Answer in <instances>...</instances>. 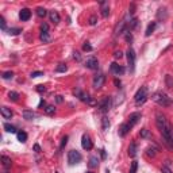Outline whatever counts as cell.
Returning a JSON list of instances; mask_svg holds the SVG:
<instances>
[{"label":"cell","instance_id":"681fc988","mask_svg":"<svg viewBox=\"0 0 173 173\" xmlns=\"http://www.w3.org/2000/svg\"><path fill=\"white\" fill-rule=\"evenodd\" d=\"M114 56H115V58H122V51H115V54H114Z\"/></svg>","mask_w":173,"mask_h":173},{"label":"cell","instance_id":"f907efd6","mask_svg":"<svg viewBox=\"0 0 173 173\" xmlns=\"http://www.w3.org/2000/svg\"><path fill=\"white\" fill-rule=\"evenodd\" d=\"M56 100H57V103H62V102H64V99H62V96H60V95H58V96H57V99H56Z\"/></svg>","mask_w":173,"mask_h":173},{"label":"cell","instance_id":"74e56055","mask_svg":"<svg viewBox=\"0 0 173 173\" xmlns=\"http://www.w3.org/2000/svg\"><path fill=\"white\" fill-rule=\"evenodd\" d=\"M138 25V20L135 19V18H133L131 20H130V29H134V27H137Z\"/></svg>","mask_w":173,"mask_h":173},{"label":"cell","instance_id":"4316f807","mask_svg":"<svg viewBox=\"0 0 173 173\" xmlns=\"http://www.w3.org/2000/svg\"><path fill=\"white\" fill-rule=\"evenodd\" d=\"M39 38H41V41H43V42H49L50 41V35H49V32L48 31H42L41 32V37H39Z\"/></svg>","mask_w":173,"mask_h":173},{"label":"cell","instance_id":"d4e9b609","mask_svg":"<svg viewBox=\"0 0 173 173\" xmlns=\"http://www.w3.org/2000/svg\"><path fill=\"white\" fill-rule=\"evenodd\" d=\"M97 165H99V158L97 157H91L89 158V168H96Z\"/></svg>","mask_w":173,"mask_h":173},{"label":"cell","instance_id":"277c9868","mask_svg":"<svg viewBox=\"0 0 173 173\" xmlns=\"http://www.w3.org/2000/svg\"><path fill=\"white\" fill-rule=\"evenodd\" d=\"M73 93L76 95L77 97H79V99L81 100V102L88 103L89 106H93V104H96V102H95V100H93L92 97H91L89 95H88V93L83 92V91H81V89H79V88H77V89H74V91H73Z\"/></svg>","mask_w":173,"mask_h":173},{"label":"cell","instance_id":"603a6c76","mask_svg":"<svg viewBox=\"0 0 173 173\" xmlns=\"http://www.w3.org/2000/svg\"><path fill=\"white\" fill-rule=\"evenodd\" d=\"M1 162H3V167L4 168H10L12 161H11L10 157H7V156H1Z\"/></svg>","mask_w":173,"mask_h":173},{"label":"cell","instance_id":"44dd1931","mask_svg":"<svg viewBox=\"0 0 173 173\" xmlns=\"http://www.w3.org/2000/svg\"><path fill=\"white\" fill-rule=\"evenodd\" d=\"M135 154H137V145L133 142V143L128 146V156H130V157H135Z\"/></svg>","mask_w":173,"mask_h":173},{"label":"cell","instance_id":"1f68e13d","mask_svg":"<svg viewBox=\"0 0 173 173\" xmlns=\"http://www.w3.org/2000/svg\"><path fill=\"white\" fill-rule=\"evenodd\" d=\"M45 112L46 114H48V115H53V114H54L56 112V108H54V106H48L45 108Z\"/></svg>","mask_w":173,"mask_h":173},{"label":"cell","instance_id":"bcb514c9","mask_svg":"<svg viewBox=\"0 0 173 173\" xmlns=\"http://www.w3.org/2000/svg\"><path fill=\"white\" fill-rule=\"evenodd\" d=\"M66 143H68V137H66V135H65V137L62 138V142H61V149L64 148V146H65V145H66Z\"/></svg>","mask_w":173,"mask_h":173},{"label":"cell","instance_id":"52a82bcc","mask_svg":"<svg viewBox=\"0 0 173 173\" xmlns=\"http://www.w3.org/2000/svg\"><path fill=\"white\" fill-rule=\"evenodd\" d=\"M104 81H106V77H104V74H102V73L96 74V76L93 77V80H92L93 88H96V89L102 88V86L104 85Z\"/></svg>","mask_w":173,"mask_h":173},{"label":"cell","instance_id":"db71d44e","mask_svg":"<svg viewBox=\"0 0 173 173\" xmlns=\"http://www.w3.org/2000/svg\"><path fill=\"white\" fill-rule=\"evenodd\" d=\"M126 39H127V41H131L133 37H131V35H126Z\"/></svg>","mask_w":173,"mask_h":173},{"label":"cell","instance_id":"f5cc1de1","mask_svg":"<svg viewBox=\"0 0 173 173\" xmlns=\"http://www.w3.org/2000/svg\"><path fill=\"white\" fill-rule=\"evenodd\" d=\"M34 150H35V151H38V153H39V151H41V148H39L38 145H34Z\"/></svg>","mask_w":173,"mask_h":173},{"label":"cell","instance_id":"3957f363","mask_svg":"<svg viewBox=\"0 0 173 173\" xmlns=\"http://www.w3.org/2000/svg\"><path fill=\"white\" fill-rule=\"evenodd\" d=\"M134 99H135V104H137V106L143 104V103L146 102V99H148V88H146V86H141V88L137 91V93H135Z\"/></svg>","mask_w":173,"mask_h":173},{"label":"cell","instance_id":"ab89813d","mask_svg":"<svg viewBox=\"0 0 173 173\" xmlns=\"http://www.w3.org/2000/svg\"><path fill=\"white\" fill-rule=\"evenodd\" d=\"M39 76H43V72H32L31 73V77L35 79V77H39Z\"/></svg>","mask_w":173,"mask_h":173},{"label":"cell","instance_id":"7402d4cb","mask_svg":"<svg viewBox=\"0 0 173 173\" xmlns=\"http://www.w3.org/2000/svg\"><path fill=\"white\" fill-rule=\"evenodd\" d=\"M23 118L27 119V120H31V119L35 118V114L32 111H29V110H26V111H23Z\"/></svg>","mask_w":173,"mask_h":173},{"label":"cell","instance_id":"9f6ffc18","mask_svg":"<svg viewBox=\"0 0 173 173\" xmlns=\"http://www.w3.org/2000/svg\"><path fill=\"white\" fill-rule=\"evenodd\" d=\"M115 85H118V86H120V81H119V80H115Z\"/></svg>","mask_w":173,"mask_h":173},{"label":"cell","instance_id":"816d5d0a","mask_svg":"<svg viewBox=\"0 0 173 173\" xmlns=\"http://www.w3.org/2000/svg\"><path fill=\"white\" fill-rule=\"evenodd\" d=\"M134 8H135V6H134V4H131V6H130V14H134L135 12Z\"/></svg>","mask_w":173,"mask_h":173},{"label":"cell","instance_id":"d590c367","mask_svg":"<svg viewBox=\"0 0 173 173\" xmlns=\"http://www.w3.org/2000/svg\"><path fill=\"white\" fill-rule=\"evenodd\" d=\"M1 77H3V79H6V80H8V79H12V77H14V73H12V72H4V73L1 74Z\"/></svg>","mask_w":173,"mask_h":173},{"label":"cell","instance_id":"7a4b0ae2","mask_svg":"<svg viewBox=\"0 0 173 173\" xmlns=\"http://www.w3.org/2000/svg\"><path fill=\"white\" fill-rule=\"evenodd\" d=\"M161 134H162L164 143L167 145L169 149H173V127L169 125V123H168L167 127L161 131Z\"/></svg>","mask_w":173,"mask_h":173},{"label":"cell","instance_id":"83f0119b","mask_svg":"<svg viewBox=\"0 0 173 173\" xmlns=\"http://www.w3.org/2000/svg\"><path fill=\"white\" fill-rule=\"evenodd\" d=\"M146 154H148L149 157H156V154H157V149L156 148H148Z\"/></svg>","mask_w":173,"mask_h":173},{"label":"cell","instance_id":"5b68a950","mask_svg":"<svg viewBox=\"0 0 173 173\" xmlns=\"http://www.w3.org/2000/svg\"><path fill=\"white\" fill-rule=\"evenodd\" d=\"M81 154L79 153L77 150H71L69 151V154H68V162L71 164V165H76V164H79L81 161Z\"/></svg>","mask_w":173,"mask_h":173},{"label":"cell","instance_id":"f35d334b","mask_svg":"<svg viewBox=\"0 0 173 173\" xmlns=\"http://www.w3.org/2000/svg\"><path fill=\"white\" fill-rule=\"evenodd\" d=\"M0 27H1V30H6V20L3 16H0Z\"/></svg>","mask_w":173,"mask_h":173},{"label":"cell","instance_id":"8fae6325","mask_svg":"<svg viewBox=\"0 0 173 173\" xmlns=\"http://www.w3.org/2000/svg\"><path fill=\"white\" fill-rule=\"evenodd\" d=\"M111 72L118 74V76H120V74L125 73V68H123L122 65H118L116 62H112L111 64Z\"/></svg>","mask_w":173,"mask_h":173},{"label":"cell","instance_id":"e575fe53","mask_svg":"<svg viewBox=\"0 0 173 173\" xmlns=\"http://www.w3.org/2000/svg\"><path fill=\"white\" fill-rule=\"evenodd\" d=\"M68 71V66L64 64H60L57 68H56V72H66Z\"/></svg>","mask_w":173,"mask_h":173},{"label":"cell","instance_id":"7dc6e473","mask_svg":"<svg viewBox=\"0 0 173 173\" xmlns=\"http://www.w3.org/2000/svg\"><path fill=\"white\" fill-rule=\"evenodd\" d=\"M37 91H38V92H45L46 88L43 85H38V86H37Z\"/></svg>","mask_w":173,"mask_h":173},{"label":"cell","instance_id":"ffe728a7","mask_svg":"<svg viewBox=\"0 0 173 173\" xmlns=\"http://www.w3.org/2000/svg\"><path fill=\"white\" fill-rule=\"evenodd\" d=\"M156 26H157V23H156V22H151L150 25L148 26V29H146V32H145V35H146V37H150V35H151V32H153L154 29H156Z\"/></svg>","mask_w":173,"mask_h":173},{"label":"cell","instance_id":"b9f144b4","mask_svg":"<svg viewBox=\"0 0 173 173\" xmlns=\"http://www.w3.org/2000/svg\"><path fill=\"white\" fill-rule=\"evenodd\" d=\"M148 135H149V131H148V130H146V128H142V130H141V137H148Z\"/></svg>","mask_w":173,"mask_h":173},{"label":"cell","instance_id":"e0dca14e","mask_svg":"<svg viewBox=\"0 0 173 173\" xmlns=\"http://www.w3.org/2000/svg\"><path fill=\"white\" fill-rule=\"evenodd\" d=\"M49 15H50V20L54 23V25H58V23H60L61 18H60V15H58L57 11H50V14H49Z\"/></svg>","mask_w":173,"mask_h":173},{"label":"cell","instance_id":"9a60e30c","mask_svg":"<svg viewBox=\"0 0 173 173\" xmlns=\"http://www.w3.org/2000/svg\"><path fill=\"white\" fill-rule=\"evenodd\" d=\"M0 112H1V115H3L4 119H11L12 118V111H11V108H8V107H1V110H0Z\"/></svg>","mask_w":173,"mask_h":173},{"label":"cell","instance_id":"484cf974","mask_svg":"<svg viewBox=\"0 0 173 173\" xmlns=\"http://www.w3.org/2000/svg\"><path fill=\"white\" fill-rule=\"evenodd\" d=\"M4 128H6V131H8V133H12V134H18L16 128L14 127L12 125H10V123H6V125H4Z\"/></svg>","mask_w":173,"mask_h":173},{"label":"cell","instance_id":"4dcf8cb0","mask_svg":"<svg viewBox=\"0 0 173 173\" xmlns=\"http://www.w3.org/2000/svg\"><path fill=\"white\" fill-rule=\"evenodd\" d=\"M8 97H10V100H12V102H16L18 97H19V95H18L16 92H14V91H11V92L8 93Z\"/></svg>","mask_w":173,"mask_h":173},{"label":"cell","instance_id":"5bb4252c","mask_svg":"<svg viewBox=\"0 0 173 173\" xmlns=\"http://www.w3.org/2000/svg\"><path fill=\"white\" fill-rule=\"evenodd\" d=\"M139 119H141V114H139V112H134V114H131V115H130V120H128L127 123L130 125V127H133V126H134L135 123L139 120Z\"/></svg>","mask_w":173,"mask_h":173},{"label":"cell","instance_id":"60d3db41","mask_svg":"<svg viewBox=\"0 0 173 173\" xmlns=\"http://www.w3.org/2000/svg\"><path fill=\"white\" fill-rule=\"evenodd\" d=\"M83 49H84V50H85V51H91V50H92V46H91L89 43H88V42H86L85 45L83 46Z\"/></svg>","mask_w":173,"mask_h":173},{"label":"cell","instance_id":"ba28073f","mask_svg":"<svg viewBox=\"0 0 173 173\" xmlns=\"http://www.w3.org/2000/svg\"><path fill=\"white\" fill-rule=\"evenodd\" d=\"M127 61H128V66H130V71H134V66H135V51L134 49H128L127 50Z\"/></svg>","mask_w":173,"mask_h":173},{"label":"cell","instance_id":"cb8c5ba5","mask_svg":"<svg viewBox=\"0 0 173 173\" xmlns=\"http://www.w3.org/2000/svg\"><path fill=\"white\" fill-rule=\"evenodd\" d=\"M16 137H18V141L19 142H26L27 141V134H26L25 131H18Z\"/></svg>","mask_w":173,"mask_h":173},{"label":"cell","instance_id":"836d02e7","mask_svg":"<svg viewBox=\"0 0 173 173\" xmlns=\"http://www.w3.org/2000/svg\"><path fill=\"white\" fill-rule=\"evenodd\" d=\"M20 32H22L20 29H10L8 30V34H10V35H18V34H20Z\"/></svg>","mask_w":173,"mask_h":173},{"label":"cell","instance_id":"6da1fadb","mask_svg":"<svg viewBox=\"0 0 173 173\" xmlns=\"http://www.w3.org/2000/svg\"><path fill=\"white\" fill-rule=\"evenodd\" d=\"M151 100L156 102L157 104H160V106H162V107H169L170 104H172L170 97L164 92H156L153 96H151Z\"/></svg>","mask_w":173,"mask_h":173},{"label":"cell","instance_id":"f1b7e54d","mask_svg":"<svg viewBox=\"0 0 173 173\" xmlns=\"http://www.w3.org/2000/svg\"><path fill=\"white\" fill-rule=\"evenodd\" d=\"M102 123H103V130H107L110 127V120L107 119V116H103L102 118Z\"/></svg>","mask_w":173,"mask_h":173},{"label":"cell","instance_id":"ac0fdd59","mask_svg":"<svg viewBox=\"0 0 173 173\" xmlns=\"http://www.w3.org/2000/svg\"><path fill=\"white\" fill-rule=\"evenodd\" d=\"M157 18L160 20H165L168 18V12H167V8H158V11H157Z\"/></svg>","mask_w":173,"mask_h":173},{"label":"cell","instance_id":"6f0895ef","mask_svg":"<svg viewBox=\"0 0 173 173\" xmlns=\"http://www.w3.org/2000/svg\"><path fill=\"white\" fill-rule=\"evenodd\" d=\"M86 173H92V172H86Z\"/></svg>","mask_w":173,"mask_h":173},{"label":"cell","instance_id":"d6a6232c","mask_svg":"<svg viewBox=\"0 0 173 173\" xmlns=\"http://www.w3.org/2000/svg\"><path fill=\"white\" fill-rule=\"evenodd\" d=\"M137 169H138V162L137 161H133L131 168H130V173H137Z\"/></svg>","mask_w":173,"mask_h":173},{"label":"cell","instance_id":"4fadbf2b","mask_svg":"<svg viewBox=\"0 0 173 173\" xmlns=\"http://www.w3.org/2000/svg\"><path fill=\"white\" fill-rule=\"evenodd\" d=\"M19 18H20V20H23V22L29 20L30 18H31V11H30L29 8H23V10H20Z\"/></svg>","mask_w":173,"mask_h":173},{"label":"cell","instance_id":"f546056e","mask_svg":"<svg viewBox=\"0 0 173 173\" xmlns=\"http://www.w3.org/2000/svg\"><path fill=\"white\" fill-rule=\"evenodd\" d=\"M37 15H38L39 18H45V16H46V10H45V8H42V7L37 8Z\"/></svg>","mask_w":173,"mask_h":173},{"label":"cell","instance_id":"7c38bea8","mask_svg":"<svg viewBox=\"0 0 173 173\" xmlns=\"http://www.w3.org/2000/svg\"><path fill=\"white\" fill-rule=\"evenodd\" d=\"M85 66L88 68V69H97V66H99V62H97V60L95 57H91V58H88V60H86Z\"/></svg>","mask_w":173,"mask_h":173},{"label":"cell","instance_id":"d6986e66","mask_svg":"<svg viewBox=\"0 0 173 173\" xmlns=\"http://www.w3.org/2000/svg\"><path fill=\"white\" fill-rule=\"evenodd\" d=\"M100 6H102V15L104 16V18H107L110 14V7H108V3L107 1H102L100 3Z\"/></svg>","mask_w":173,"mask_h":173},{"label":"cell","instance_id":"2e32d148","mask_svg":"<svg viewBox=\"0 0 173 173\" xmlns=\"http://www.w3.org/2000/svg\"><path fill=\"white\" fill-rule=\"evenodd\" d=\"M130 125L128 123H123V125H120V127H119V135L120 137H126V134H127L128 131H130Z\"/></svg>","mask_w":173,"mask_h":173},{"label":"cell","instance_id":"8d00e7d4","mask_svg":"<svg viewBox=\"0 0 173 173\" xmlns=\"http://www.w3.org/2000/svg\"><path fill=\"white\" fill-rule=\"evenodd\" d=\"M167 85H168V88H172L173 86V80H172V77L168 74L167 76Z\"/></svg>","mask_w":173,"mask_h":173},{"label":"cell","instance_id":"ee69618b","mask_svg":"<svg viewBox=\"0 0 173 173\" xmlns=\"http://www.w3.org/2000/svg\"><path fill=\"white\" fill-rule=\"evenodd\" d=\"M161 172H162V173H172V170H170L168 167H162V168H161Z\"/></svg>","mask_w":173,"mask_h":173},{"label":"cell","instance_id":"30bf717a","mask_svg":"<svg viewBox=\"0 0 173 173\" xmlns=\"http://www.w3.org/2000/svg\"><path fill=\"white\" fill-rule=\"evenodd\" d=\"M81 146H83L84 150H91L92 149V141H91L89 135L84 134L83 138H81Z\"/></svg>","mask_w":173,"mask_h":173},{"label":"cell","instance_id":"f6af8a7d","mask_svg":"<svg viewBox=\"0 0 173 173\" xmlns=\"http://www.w3.org/2000/svg\"><path fill=\"white\" fill-rule=\"evenodd\" d=\"M41 30H42V31H48V30H49V26L48 25H46V23H42V25H41Z\"/></svg>","mask_w":173,"mask_h":173},{"label":"cell","instance_id":"7bdbcfd3","mask_svg":"<svg viewBox=\"0 0 173 173\" xmlns=\"http://www.w3.org/2000/svg\"><path fill=\"white\" fill-rule=\"evenodd\" d=\"M96 22H97V19H96V16H91V18H89V23H91V25H96Z\"/></svg>","mask_w":173,"mask_h":173},{"label":"cell","instance_id":"9c48e42d","mask_svg":"<svg viewBox=\"0 0 173 173\" xmlns=\"http://www.w3.org/2000/svg\"><path fill=\"white\" fill-rule=\"evenodd\" d=\"M110 107H111V97H108V96H106L99 103V108L102 112H107L110 110Z\"/></svg>","mask_w":173,"mask_h":173},{"label":"cell","instance_id":"11a10c76","mask_svg":"<svg viewBox=\"0 0 173 173\" xmlns=\"http://www.w3.org/2000/svg\"><path fill=\"white\" fill-rule=\"evenodd\" d=\"M100 151H102V156H103V158H106V151H104V150H100Z\"/></svg>","mask_w":173,"mask_h":173},{"label":"cell","instance_id":"c3c4849f","mask_svg":"<svg viewBox=\"0 0 173 173\" xmlns=\"http://www.w3.org/2000/svg\"><path fill=\"white\" fill-rule=\"evenodd\" d=\"M73 57H74V60H77V61H80V60H81V57H80V54H79V53H77V51H74V53H73Z\"/></svg>","mask_w":173,"mask_h":173},{"label":"cell","instance_id":"8992f818","mask_svg":"<svg viewBox=\"0 0 173 173\" xmlns=\"http://www.w3.org/2000/svg\"><path fill=\"white\" fill-rule=\"evenodd\" d=\"M156 125H157V127H158V130H160V131H162L164 128L168 126L167 118H165L162 114H160V112L156 115Z\"/></svg>","mask_w":173,"mask_h":173}]
</instances>
